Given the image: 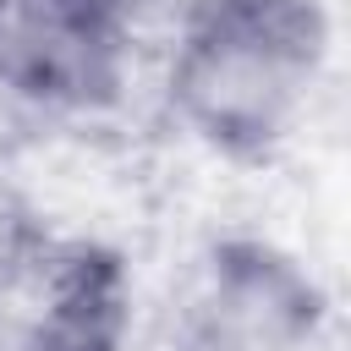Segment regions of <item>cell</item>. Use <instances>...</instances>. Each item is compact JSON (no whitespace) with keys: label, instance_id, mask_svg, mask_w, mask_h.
Returning <instances> with one entry per match:
<instances>
[{"label":"cell","instance_id":"5b68a950","mask_svg":"<svg viewBox=\"0 0 351 351\" xmlns=\"http://www.w3.org/2000/svg\"><path fill=\"white\" fill-rule=\"evenodd\" d=\"M49 230H44V214L33 208V197L22 192V181L0 165V296L22 291V280L44 263L49 252Z\"/></svg>","mask_w":351,"mask_h":351},{"label":"cell","instance_id":"6da1fadb","mask_svg":"<svg viewBox=\"0 0 351 351\" xmlns=\"http://www.w3.org/2000/svg\"><path fill=\"white\" fill-rule=\"evenodd\" d=\"M329 66L318 0H186L165 66L170 115L225 159H269Z\"/></svg>","mask_w":351,"mask_h":351},{"label":"cell","instance_id":"277c9868","mask_svg":"<svg viewBox=\"0 0 351 351\" xmlns=\"http://www.w3.org/2000/svg\"><path fill=\"white\" fill-rule=\"evenodd\" d=\"M33 296L11 351H126L132 340V280L121 252L99 241H55L22 280Z\"/></svg>","mask_w":351,"mask_h":351},{"label":"cell","instance_id":"7a4b0ae2","mask_svg":"<svg viewBox=\"0 0 351 351\" xmlns=\"http://www.w3.org/2000/svg\"><path fill=\"white\" fill-rule=\"evenodd\" d=\"M132 55L137 0H0V93L38 115L110 110Z\"/></svg>","mask_w":351,"mask_h":351},{"label":"cell","instance_id":"3957f363","mask_svg":"<svg viewBox=\"0 0 351 351\" xmlns=\"http://www.w3.org/2000/svg\"><path fill=\"white\" fill-rule=\"evenodd\" d=\"M324 285L274 241H214L176 296V351H302L324 329Z\"/></svg>","mask_w":351,"mask_h":351}]
</instances>
